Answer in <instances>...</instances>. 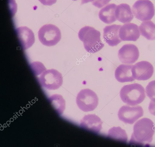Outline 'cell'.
Returning a JSON list of instances; mask_svg holds the SVG:
<instances>
[{
	"mask_svg": "<svg viewBox=\"0 0 155 147\" xmlns=\"http://www.w3.org/2000/svg\"><path fill=\"white\" fill-rule=\"evenodd\" d=\"M149 112L152 115L155 116V102L151 101L148 106Z\"/></svg>",
	"mask_w": 155,
	"mask_h": 147,
	"instance_id": "23",
	"label": "cell"
},
{
	"mask_svg": "<svg viewBox=\"0 0 155 147\" xmlns=\"http://www.w3.org/2000/svg\"><path fill=\"white\" fill-rule=\"evenodd\" d=\"M132 11L135 18L141 21L150 20L155 14L153 4L149 0L137 1L132 6Z\"/></svg>",
	"mask_w": 155,
	"mask_h": 147,
	"instance_id": "7",
	"label": "cell"
},
{
	"mask_svg": "<svg viewBox=\"0 0 155 147\" xmlns=\"http://www.w3.org/2000/svg\"><path fill=\"white\" fill-rule=\"evenodd\" d=\"M154 72L153 65L150 62L142 61L134 65L132 68L133 75L138 80H146L150 79Z\"/></svg>",
	"mask_w": 155,
	"mask_h": 147,
	"instance_id": "9",
	"label": "cell"
},
{
	"mask_svg": "<svg viewBox=\"0 0 155 147\" xmlns=\"http://www.w3.org/2000/svg\"><path fill=\"white\" fill-rule=\"evenodd\" d=\"M143 114L142 108L140 106L130 107L124 105L119 109L118 116L120 120L125 123L132 124Z\"/></svg>",
	"mask_w": 155,
	"mask_h": 147,
	"instance_id": "8",
	"label": "cell"
},
{
	"mask_svg": "<svg viewBox=\"0 0 155 147\" xmlns=\"http://www.w3.org/2000/svg\"><path fill=\"white\" fill-rule=\"evenodd\" d=\"M120 94L124 102L133 106L142 102L146 97L144 87L137 83L124 85L121 89Z\"/></svg>",
	"mask_w": 155,
	"mask_h": 147,
	"instance_id": "3",
	"label": "cell"
},
{
	"mask_svg": "<svg viewBox=\"0 0 155 147\" xmlns=\"http://www.w3.org/2000/svg\"><path fill=\"white\" fill-rule=\"evenodd\" d=\"M146 92L151 100L155 102V80L148 83L146 88Z\"/></svg>",
	"mask_w": 155,
	"mask_h": 147,
	"instance_id": "21",
	"label": "cell"
},
{
	"mask_svg": "<svg viewBox=\"0 0 155 147\" xmlns=\"http://www.w3.org/2000/svg\"><path fill=\"white\" fill-rule=\"evenodd\" d=\"M119 36L123 41H136L140 34L139 27L133 23H127L121 26L119 31Z\"/></svg>",
	"mask_w": 155,
	"mask_h": 147,
	"instance_id": "11",
	"label": "cell"
},
{
	"mask_svg": "<svg viewBox=\"0 0 155 147\" xmlns=\"http://www.w3.org/2000/svg\"><path fill=\"white\" fill-rule=\"evenodd\" d=\"M78 36L83 42L85 49L90 53H95L104 46L101 39L100 32L93 27L88 26L84 27L79 30Z\"/></svg>",
	"mask_w": 155,
	"mask_h": 147,
	"instance_id": "2",
	"label": "cell"
},
{
	"mask_svg": "<svg viewBox=\"0 0 155 147\" xmlns=\"http://www.w3.org/2000/svg\"><path fill=\"white\" fill-rule=\"evenodd\" d=\"M121 25L114 24L106 26L103 29V38L111 46L117 45L122 40L119 36V31Z\"/></svg>",
	"mask_w": 155,
	"mask_h": 147,
	"instance_id": "13",
	"label": "cell"
},
{
	"mask_svg": "<svg viewBox=\"0 0 155 147\" xmlns=\"http://www.w3.org/2000/svg\"><path fill=\"white\" fill-rule=\"evenodd\" d=\"M139 56V52L138 48L133 44L124 45L118 52L119 60L124 64H132L137 60Z\"/></svg>",
	"mask_w": 155,
	"mask_h": 147,
	"instance_id": "10",
	"label": "cell"
},
{
	"mask_svg": "<svg viewBox=\"0 0 155 147\" xmlns=\"http://www.w3.org/2000/svg\"><path fill=\"white\" fill-rule=\"evenodd\" d=\"M141 35L147 40H155V24L152 21L143 22L139 26Z\"/></svg>",
	"mask_w": 155,
	"mask_h": 147,
	"instance_id": "18",
	"label": "cell"
},
{
	"mask_svg": "<svg viewBox=\"0 0 155 147\" xmlns=\"http://www.w3.org/2000/svg\"><path fill=\"white\" fill-rule=\"evenodd\" d=\"M73 0V1H76V0Z\"/></svg>",
	"mask_w": 155,
	"mask_h": 147,
	"instance_id": "26",
	"label": "cell"
},
{
	"mask_svg": "<svg viewBox=\"0 0 155 147\" xmlns=\"http://www.w3.org/2000/svg\"><path fill=\"white\" fill-rule=\"evenodd\" d=\"M42 4L45 5L50 6L55 3L57 0H38Z\"/></svg>",
	"mask_w": 155,
	"mask_h": 147,
	"instance_id": "24",
	"label": "cell"
},
{
	"mask_svg": "<svg viewBox=\"0 0 155 147\" xmlns=\"http://www.w3.org/2000/svg\"><path fill=\"white\" fill-rule=\"evenodd\" d=\"M95 0H81V5H82L88 2H93Z\"/></svg>",
	"mask_w": 155,
	"mask_h": 147,
	"instance_id": "25",
	"label": "cell"
},
{
	"mask_svg": "<svg viewBox=\"0 0 155 147\" xmlns=\"http://www.w3.org/2000/svg\"><path fill=\"white\" fill-rule=\"evenodd\" d=\"M103 122L101 119L94 114L84 116L81 121V127L95 133H99L102 128Z\"/></svg>",
	"mask_w": 155,
	"mask_h": 147,
	"instance_id": "12",
	"label": "cell"
},
{
	"mask_svg": "<svg viewBox=\"0 0 155 147\" xmlns=\"http://www.w3.org/2000/svg\"><path fill=\"white\" fill-rule=\"evenodd\" d=\"M38 35L40 42L48 46L56 45L61 38V34L59 28L56 26L51 24L42 26L38 32Z\"/></svg>",
	"mask_w": 155,
	"mask_h": 147,
	"instance_id": "4",
	"label": "cell"
},
{
	"mask_svg": "<svg viewBox=\"0 0 155 147\" xmlns=\"http://www.w3.org/2000/svg\"><path fill=\"white\" fill-rule=\"evenodd\" d=\"M155 131L153 122L144 118L137 121L133 127L129 144L137 145H147L152 141Z\"/></svg>",
	"mask_w": 155,
	"mask_h": 147,
	"instance_id": "1",
	"label": "cell"
},
{
	"mask_svg": "<svg viewBox=\"0 0 155 147\" xmlns=\"http://www.w3.org/2000/svg\"><path fill=\"white\" fill-rule=\"evenodd\" d=\"M111 0H95L92 4L93 5L98 8H101L108 4Z\"/></svg>",
	"mask_w": 155,
	"mask_h": 147,
	"instance_id": "22",
	"label": "cell"
},
{
	"mask_svg": "<svg viewBox=\"0 0 155 147\" xmlns=\"http://www.w3.org/2000/svg\"><path fill=\"white\" fill-rule=\"evenodd\" d=\"M108 137L120 141L126 142L127 136L124 129L120 127H114L110 129L108 133Z\"/></svg>",
	"mask_w": 155,
	"mask_h": 147,
	"instance_id": "19",
	"label": "cell"
},
{
	"mask_svg": "<svg viewBox=\"0 0 155 147\" xmlns=\"http://www.w3.org/2000/svg\"><path fill=\"white\" fill-rule=\"evenodd\" d=\"M117 5L114 3L108 4L101 8L99 12L100 19L104 23L110 24L117 20L115 10Z\"/></svg>",
	"mask_w": 155,
	"mask_h": 147,
	"instance_id": "17",
	"label": "cell"
},
{
	"mask_svg": "<svg viewBox=\"0 0 155 147\" xmlns=\"http://www.w3.org/2000/svg\"><path fill=\"white\" fill-rule=\"evenodd\" d=\"M76 102L78 108L84 112L94 110L97 106L98 99L96 93L88 89H82L78 94Z\"/></svg>",
	"mask_w": 155,
	"mask_h": 147,
	"instance_id": "5",
	"label": "cell"
},
{
	"mask_svg": "<svg viewBox=\"0 0 155 147\" xmlns=\"http://www.w3.org/2000/svg\"><path fill=\"white\" fill-rule=\"evenodd\" d=\"M39 75L38 80L40 85L48 90L57 89L62 84V74L55 69L45 70Z\"/></svg>",
	"mask_w": 155,
	"mask_h": 147,
	"instance_id": "6",
	"label": "cell"
},
{
	"mask_svg": "<svg viewBox=\"0 0 155 147\" xmlns=\"http://www.w3.org/2000/svg\"><path fill=\"white\" fill-rule=\"evenodd\" d=\"M57 102L52 100V105L57 111L60 114H62L65 109V102L62 97L60 95H57Z\"/></svg>",
	"mask_w": 155,
	"mask_h": 147,
	"instance_id": "20",
	"label": "cell"
},
{
	"mask_svg": "<svg viewBox=\"0 0 155 147\" xmlns=\"http://www.w3.org/2000/svg\"><path fill=\"white\" fill-rule=\"evenodd\" d=\"M115 15L117 20L124 23L130 22L134 18L130 6L125 3L121 4L117 6Z\"/></svg>",
	"mask_w": 155,
	"mask_h": 147,
	"instance_id": "16",
	"label": "cell"
},
{
	"mask_svg": "<svg viewBox=\"0 0 155 147\" xmlns=\"http://www.w3.org/2000/svg\"><path fill=\"white\" fill-rule=\"evenodd\" d=\"M16 32L21 46L25 50L31 47L35 41L34 34L32 31L26 26L18 27Z\"/></svg>",
	"mask_w": 155,
	"mask_h": 147,
	"instance_id": "14",
	"label": "cell"
},
{
	"mask_svg": "<svg viewBox=\"0 0 155 147\" xmlns=\"http://www.w3.org/2000/svg\"><path fill=\"white\" fill-rule=\"evenodd\" d=\"M132 65L121 64L116 69L115 76L116 79L120 82L123 83L134 81L132 73Z\"/></svg>",
	"mask_w": 155,
	"mask_h": 147,
	"instance_id": "15",
	"label": "cell"
}]
</instances>
